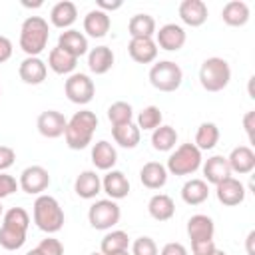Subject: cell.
I'll list each match as a JSON object with an SVG mask.
<instances>
[{
    "instance_id": "cell-21",
    "label": "cell",
    "mask_w": 255,
    "mask_h": 255,
    "mask_svg": "<svg viewBox=\"0 0 255 255\" xmlns=\"http://www.w3.org/2000/svg\"><path fill=\"white\" fill-rule=\"evenodd\" d=\"M74 191L82 199H94L102 191V179L94 169L82 171L74 181Z\"/></svg>"
},
{
    "instance_id": "cell-16",
    "label": "cell",
    "mask_w": 255,
    "mask_h": 255,
    "mask_svg": "<svg viewBox=\"0 0 255 255\" xmlns=\"http://www.w3.org/2000/svg\"><path fill=\"white\" fill-rule=\"evenodd\" d=\"M227 163H229L231 171H235L239 175H247L255 169V151L249 145H237L231 149Z\"/></svg>"
},
{
    "instance_id": "cell-28",
    "label": "cell",
    "mask_w": 255,
    "mask_h": 255,
    "mask_svg": "<svg viewBox=\"0 0 255 255\" xmlns=\"http://www.w3.org/2000/svg\"><path fill=\"white\" fill-rule=\"evenodd\" d=\"M221 18L227 26H245L249 22V6L243 0H231L223 6L221 10Z\"/></svg>"
},
{
    "instance_id": "cell-13",
    "label": "cell",
    "mask_w": 255,
    "mask_h": 255,
    "mask_svg": "<svg viewBox=\"0 0 255 255\" xmlns=\"http://www.w3.org/2000/svg\"><path fill=\"white\" fill-rule=\"evenodd\" d=\"M185 30L179 26V24H163L159 30H155V44L161 48V50H167V52H177L179 48H183L185 44Z\"/></svg>"
},
{
    "instance_id": "cell-42",
    "label": "cell",
    "mask_w": 255,
    "mask_h": 255,
    "mask_svg": "<svg viewBox=\"0 0 255 255\" xmlns=\"http://www.w3.org/2000/svg\"><path fill=\"white\" fill-rule=\"evenodd\" d=\"M14 159H16V151L10 145H0V173L12 167Z\"/></svg>"
},
{
    "instance_id": "cell-1",
    "label": "cell",
    "mask_w": 255,
    "mask_h": 255,
    "mask_svg": "<svg viewBox=\"0 0 255 255\" xmlns=\"http://www.w3.org/2000/svg\"><path fill=\"white\" fill-rule=\"evenodd\" d=\"M30 227V215L24 207H10L2 215L0 227V247L6 251H16L26 243V231Z\"/></svg>"
},
{
    "instance_id": "cell-26",
    "label": "cell",
    "mask_w": 255,
    "mask_h": 255,
    "mask_svg": "<svg viewBox=\"0 0 255 255\" xmlns=\"http://www.w3.org/2000/svg\"><path fill=\"white\" fill-rule=\"evenodd\" d=\"M203 175H205V183H221L223 179L231 177V169H229V163H227V157L223 155H211L205 163H203Z\"/></svg>"
},
{
    "instance_id": "cell-35",
    "label": "cell",
    "mask_w": 255,
    "mask_h": 255,
    "mask_svg": "<svg viewBox=\"0 0 255 255\" xmlns=\"http://www.w3.org/2000/svg\"><path fill=\"white\" fill-rule=\"evenodd\" d=\"M177 143V131L171 126H159L151 133V145L155 151H171Z\"/></svg>"
},
{
    "instance_id": "cell-48",
    "label": "cell",
    "mask_w": 255,
    "mask_h": 255,
    "mask_svg": "<svg viewBox=\"0 0 255 255\" xmlns=\"http://www.w3.org/2000/svg\"><path fill=\"white\" fill-rule=\"evenodd\" d=\"M253 243H255V231H249V235H247V239H245V247H247V253H249V255H255Z\"/></svg>"
},
{
    "instance_id": "cell-34",
    "label": "cell",
    "mask_w": 255,
    "mask_h": 255,
    "mask_svg": "<svg viewBox=\"0 0 255 255\" xmlns=\"http://www.w3.org/2000/svg\"><path fill=\"white\" fill-rule=\"evenodd\" d=\"M217 141H219V128L213 122H203L195 131V143L193 145L199 151H203V149L207 151V149H213L217 145Z\"/></svg>"
},
{
    "instance_id": "cell-30",
    "label": "cell",
    "mask_w": 255,
    "mask_h": 255,
    "mask_svg": "<svg viewBox=\"0 0 255 255\" xmlns=\"http://www.w3.org/2000/svg\"><path fill=\"white\" fill-rule=\"evenodd\" d=\"M76 64H78V58H74L72 54L62 50L60 46L52 48L50 54H48V66L56 74H62V76L64 74H72L76 70Z\"/></svg>"
},
{
    "instance_id": "cell-41",
    "label": "cell",
    "mask_w": 255,
    "mask_h": 255,
    "mask_svg": "<svg viewBox=\"0 0 255 255\" xmlns=\"http://www.w3.org/2000/svg\"><path fill=\"white\" fill-rule=\"evenodd\" d=\"M16 189H18L16 177H12V175H8V173H0V199L12 195Z\"/></svg>"
},
{
    "instance_id": "cell-50",
    "label": "cell",
    "mask_w": 255,
    "mask_h": 255,
    "mask_svg": "<svg viewBox=\"0 0 255 255\" xmlns=\"http://www.w3.org/2000/svg\"><path fill=\"white\" fill-rule=\"evenodd\" d=\"M108 255H131L128 249H124V251H116V253H108Z\"/></svg>"
},
{
    "instance_id": "cell-36",
    "label": "cell",
    "mask_w": 255,
    "mask_h": 255,
    "mask_svg": "<svg viewBox=\"0 0 255 255\" xmlns=\"http://www.w3.org/2000/svg\"><path fill=\"white\" fill-rule=\"evenodd\" d=\"M128 245H129V237H128V233L126 231H120V229H116V231H110V233H106L104 235V239H102V253L104 255H108V253H116V251H124V249H128Z\"/></svg>"
},
{
    "instance_id": "cell-43",
    "label": "cell",
    "mask_w": 255,
    "mask_h": 255,
    "mask_svg": "<svg viewBox=\"0 0 255 255\" xmlns=\"http://www.w3.org/2000/svg\"><path fill=\"white\" fill-rule=\"evenodd\" d=\"M191 249H193V255H213L217 247L213 241H193Z\"/></svg>"
},
{
    "instance_id": "cell-51",
    "label": "cell",
    "mask_w": 255,
    "mask_h": 255,
    "mask_svg": "<svg viewBox=\"0 0 255 255\" xmlns=\"http://www.w3.org/2000/svg\"><path fill=\"white\" fill-rule=\"evenodd\" d=\"M26 255H42V253H40V249H38V247H34V249H30Z\"/></svg>"
},
{
    "instance_id": "cell-24",
    "label": "cell",
    "mask_w": 255,
    "mask_h": 255,
    "mask_svg": "<svg viewBox=\"0 0 255 255\" xmlns=\"http://www.w3.org/2000/svg\"><path fill=\"white\" fill-rule=\"evenodd\" d=\"M58 46H60L62 50H66L68 54H72L74 58H80V56H84V54L88 52V38H86L80 30L70 28V30H64V32L60 34Z\"/></svg>"
},
{
    "instance_id": "cell-33",
    "label": "cell",
    "mask_w": 255,
    "mask_h": 255,
    "mask_svg": "<svg viewBox=\"0 0 255 255\" xmlns=\"http://www.w3.org/2000/svg\"><path fill=\"white\" fill-rule=\"evenodd\" d=\"M128 32L131 38H153L155 34V20L149 14H135L129 18Z\"/></svg>"
},
{
    "instance_id": "cell-37",
    "label": "cell",
    "mask_w": 255,
    "mask_h": 255,
    "mask_svg": "<svg viewBox=\"0 0 255 255\" xmlns=\"http://www.w3.org/2000/svg\"><path fill=\"white\" fill-rule=\"evenodd\" d=\"M161 120H163V114H161V110L157 108V106H147V108H143L139 114H137V128H139V131L143 129H155V128H159L161 126Z\"/></svg>"
},
{
    "instance_id": "cell-5",
    "label": "cell",
    "mask_w": 255,
    "mask_h": 255,
    "mask_svg": "<svg viewBox=\"0 0 255 255\" xmlns=\"http://www.w3.org/2000/svg\"><path fill=\"white\" fill-rule=\"evenodd\" d=\"M231 80V68L223 58H207L199 68V84L207 92H221Z\"/></svg>"
},
{
    "instance_id": "cell-29",
    "label": "cell",
    "mask_w": 255,
    "mask_h": 255,
    "mask_svg": "<svg viewBox=\"0 0 255 255\" xmlns=\"http://www.w3.org/2000/svg\"><path fill=\"white\" fill-rule=\"evenodd\" d=\"M147 211L155 221H167L173 217L175 213V203L169 195L165 193H155L149 201H147Z\"/></svg>"
},
{
    "instance_id": "cell-9",
    "label": "cell",
    "mask_w": 255,
    "mask_h": 255,
    "mask_svg": "<svg viewBox=\"0 0 255 255\" xmlns=\"http://www.w3.org/2000/svg\"><path fill=\"white\" fill-rule=\"evenodd\" d=\"M64 94L66 98L72 102V104H78V106H86L94 100V94H96V86L92 82V78L88 74H82V72H76V74H70L66 84H64Z\"/></svg>"
},
{
    "instance_id": "cell-38",
    "label": "cell",
    "mask_w": 255,
    "mask_h": 255,
    "mask_svg": "<svg viewBox=\"0 0 255 255\" xmlns=\"http://www.w3.org/2000/svg\"><path fill=\"white\" fill-rule=\"evenodd\" d=\"M131 118H133V108L128 102H114L108 108V120L112 122V126L129 124Z\"/></svg>"
},
{
    "instance_id": "cell-31",
    "label": "cell",
    "mask_w": 255,
    "mask_h": 255,
    "mask_svg": "<svg viewBox=\"0 0 255 255\" xmlns=\"http://www.w3.org/2000/svg\"><path fill=\"white\" fill-rule=\"evenodd\" d=\"M209 197V185L203 179H187L181 187V199L187 205H201Z\"/></svg>"
},
{
    "instance_id": "cell-54",
    "label": "cell",
    "mask_w": 255,
    "mask_h": 255,
    "mask_svg": "<svg viewBox=\"0 0 255 255\" xmlns=\"http://www.w3.org/2000/svg\"><path fill=\"white\" fill-rule=\"evenodd\" d=\"M0 217H2V205H0Z\"/></svg>"
},
{
    "instance_id": "cell-4",
    "label": "cell",
    "mask_w": 255,
    "mask_h": 255,
    "mask_svg": "<svg viewBox=\"0 0 255 255\" xmlns=\"http://www.w3.org/2000/svg\"><path fill=\"white\" fill-rule=\"evenodd\" d=\"M34 223L44 233H56L64 227V211L56 197L52 195H38L32 207Z\"/></svg>"
},
{
    "instance_id": "cell-52",
    "label": "cell",
    "mask_w": 255,
    "mask_h": 255,
    "mask_svg": "<svg viewBox=\"0 0 255 255\" xmlns=\"http://www.w3.org/2000/svg\"><path fill=\"white\" fill-rule=\"evenodd\" d=\"M213 255H229V253H225V251H219V249H215V253Z\"/></svg>"
},
{
    "instance_id": "cell-44",
    "label": "cell",
    "mask_w": 255,
    "mask_h": 255,
    "mask_svg": "<svg viewBox=\"0 0 255 255\" xmlns=\"http://www.w3.org/2000/svg\"><path fill=\"white\" fill-rule=\"evenodd\" d=\"M159 255H187V249H185V245L171 241V243H165L163 245V249L159 251Z\"/></svg>"
},
{
    "instance_id": "cell-27",
    "label": "cell",
    "mask_w": 255,
    "mask_h": 255,
    "mask_svg": "<svg viewBox=\"0 0 255 255\" xmlns=\"http://www.w3.org/2000/svg\"><path fill=\"white\" fill-rule=\"evenodd\" d=\"M112 26V20H110V14L102 12V10H90L86 16H84V32L92 38H104L108 34Z\"/></svg>"
},
{
    "instance_id": "cell-18",
    "label": "cell",
    "mask_w": 255,
    "mask_h": 255,
    "mask_svg": "<svg viewBox=\"0 0 255 255\" xmlns=\"http://www.w3.org/2000/svg\"><path fill=\"white\" fill-rule=\"evenodd\" d=\"M128 52L137 64H151L157 58V44L153 38H131L128 44Z\"/></svg>"
},
{
    "instance_id": "cell-32",
    "label": "cell",
    "mask_w": 255,
    "mask_h": 255,
    "mask_svg": "<svg viewBox=\"0 0 255 255\" xmlns=\"http://www.w3.org/2000/svg\"><path fill=\"white\" fill-rule=\"evenodd\" d=\"M112 135H114V141L118 145L126 147V149H133L141 139V131L133 122L122 124V126H114L112 128Z\"/></svg>"
},
{
    "instance_id": "cell-7",
    "label": "cell",
    "mask_w": 255,
    "mask_h": 255,
    "mask_svg": "<svg viewBox=\"0 0 255 255\" xmlns=\"http://www.w3.org/2000/svg\"><path fill=\"white\" fill-rule=\"evenodd\" d=\"M183 82L181 68L171 60H161L149 70V84L159 92H175Z\"/></svg>"
},
{
    "instance_id": "cell-39",
    "label": "cell",
    "mask_w": 255,
    "mask_h": 255,
    "mask_svg": "<svg viewBox=\"0 0 255 255\" xmlns=\"http://www.w3.org/2000/svg\"><path fill=\"white\" fill-rule=\"evenodd\" d=\"M131 255H157V245L151 237H137L131 245Z\"/></svg>"
},
{
    "instance_id": "cell-46",
    "label": "cell",
    "mask_w": 255,
    "mask_h": 255,
    "mask_svg": "<svg viewBox=\"0 0 255 255\" xmlns=\"http://www.w3.org/2000/svg\"><path fill=\"white\" fill-rule=\"evenodd\" d=\"M243 128H245V131H247V137H249V141L253 143V128H255V112H247V114L243 116Z\"/></svg>"
},
{
    "instance_id": "cell-11",
    "label": "cell",
    "mask_w": 255,
    "mask_h": 255,
    "mask_svg": "<svg viewBox=\"0 0 255 255\" xmlns=\"http://www.w3.org/2000/svg\"><path fill=\"white\" fill-rule=\"evenodd\" d=\"M66 126H68V120L58 110H46V112H42L38 116V122H36L38 131L44 137H48V139H56V137L64 135Z\"/></svg>"
},
{
    "instance_id": "cell-22",
    "label": "cell",
    "mask_w": 255,
    "mask_h": 255,
    "mask_svg": "<svg viewBox=\"0 0 255 255\" xmlns=\"http://www.w3.org/2000/svg\"><path fill=\"white\" fill-rule=\"evenodd\" d=\"M92 163L96 165V169H102V171L114 169V165L118 163L116 147L106 139L94 143V147H92Z\"/></svg>"
},
{
    "instance_id": "cell-23",
    "label": "cell",
    "mask_w": 255,
    "mask_h": 255,
    "mask_svg": "<svg viewBox=\"0 0 255 255\" xmlns=\"http://www.w3.org/2000/svg\"><path fill=\"white\" fill-rule=\"evenodd\" d=\"M76 18H78V8H76V4L70 2V0L56 2V4L52 6V10H50V22H52V26L62 28V30H64V28L70 30V26L76 22Z\"/></svg>"
},
{
    "instance_id": "cell-17",
    "label": "cell",
    "mask_w": 255,
    "mask_h": 255,
    "mask_svg": "<svg viewBox=\"0 0 255 255\" xmlns=\"http://www.w3.org/2000/svg\"><path fill=\"white\" fill-rule=\"evenodd\" d=\"M207 4L203 0H183L179 4V18L183 24L197 28L207 20Z\"/></svg>"
},
{
    "instance_id": "cell-47",
    "label": "cell",
    "mask_w": 255,
    "mask_h": 255,
    "mask_svg": "<svg viewBox=\"0 0 255 255\" xmlns=\"http://www.w3.org/2000/svg\"><path fill=\"white\" fill-rule=\"evenodd\" d=\"M96 6H98V10H102V12H114V10H118V8H122V0H114V2H108V0H98L96 2Z\"/></svg>"
},
{
    "instance_id": "cell-49",
    "label": "cell",
    "mask_w": 255,
    "mask_h": 255,
    "mask_svg": "<svg viewBox=\"0 0 255 255\" xmlns=\"http://www.w3.org/2000/svg\"><path fill=\"white\" fill-rule=\"evenodd\" d=\"M22 6H26V8H40L42 2H34V4H30V2H22Z\"/></svg>"
},
{
    "instance_id": "cell-20",
    "label": "cell",
    "mask_w": 255,
    "mask_h": 255,
    "mask_svg": "<svg viewBox=\"0 0 255 255\" xmlns=\"http://www.w3.org/2000/svg\"><path fill=\"white\" fill-rule=\"evenodd\" d=\"M139 181L147 189H161L167 183V169L159 161H147L139 169Z\"/></svg>"
},
{
    "instance_id": "cell-8",
    "label": "cell",
    "mask_w": 255,
    "mask_h": 255,
    "mask_svg": "<svg viewBox=\"0 0 255 255\" xmlns=\"http://www.w3.org/2000/svg\"><path fill=\"white\" fill-rule=\"evenodd\" d=\"M122 217V209L114 199H98L88 209V221L94 229H112Z\"/></svg>"
},
{
    "instance_id": "cell-15",
    "label": "cell",
    "mask_w": 255,
    "mask_h": 255,
    "mask_svg": "<svg viewBox=\"0 0 255 255\" xmlns=\"http://www.w3.org/2000/svg\"><path fill=\"white\" fill-rule=\"evenodd\" d=\"M102 189H104V191L110 195V199H114V201L124 199V197H128V193H129V179L126 177L124 171H120V169H110V171L104 175V179H102Z\"/></svg>"
},
{
    "instance_id": "cell-45",
    "label": "cell",
    "mask_w": 255,
    "mask_h": 255,
    "mask_svg": "<svg viewBox=\"0 0 255 255\" xmlns=\"http://www.w3.org/2000/svg\"><path fill=\"white\" fill-rule=\"evenodd\" d=\"M12 50H14V48H12V42H10L6 36H0V64L10 60Z\"/></svg>"
},
{
    "instance_id": "cell-12",
    "label": "cell",
    "mask_w": 255,
    "mask_h": 255,
    "mask_svg": "<svg viewBox=\"0 0 255 255\" xmlns=\"http://www.w3.org/2000/svg\"><path fill=\"white\" fill-rule=\"evenodd\" d=\"M48 66L40 56H26L18 66V76L28 86H38L46 80Z\"/></svg>"
},
{
    "instance_id": "cell-25",
    "label": "cell",
    "mask_w": 255,
    "mask_h": 255,
    "mask_svg": "<svg viewBox=\"0 0 255 255\" xmlns=\"http://www.w3.org/2000/svg\"><path fill=\"white\" fill-rule=\"evenodd\" d=\"M114 60H116L114 52L108 46H96L88 52V68L96 76H102V74L110 72L112 66H114Z\"/></svg>"
},
{
    "instance_id": "cell-53",
    "label": "cell",
    "mask_w": 255,
    "mask_h": 255,
    "mask_svg": "<svg viewBox=\"0 0 255 255\" xmlns=\"http://www.w3.org/2000/svg\"><path fill=\"white\" fill-rule=\"evenodd\" d=\"M90 255H104V253H96V251H94V253H90Z\"/></svg>"
},
{
    "instance_id": "cell-40",
    "label": "cell",
    "mask_w": 255,
    "mask_h": 255,
    "mask_svg": "<svg viewBox=\"0 0 255 255\" xmlns=\"http://www.w3.org/2000/svg\"><path fill=\"white\" fill-rule=\"evenodd\" d=\"M38 249L42 255H64V245L60 243V239L54 237H46L38 243Z\"/></svg>"
},
{
    "instance_id": "cell-2",
    "label": "cell",
    "mask_w": 255,
    "mask_h": 255,
    "mask_svg": "<svg viewBox=\"0 0 255 255\" xmlns=\"http://www.w3.org/2000/svg\"><path fill=\"white\" fill-rule=\"evenodd\" d=\"M98 128V116L90 110H80L76 112L66 126L64 137L70 149H84L92 143L94 131Z\"/></svg>"
},
{
    "instance_id": "cell-19",
    "label": "cell",
    "mask_w": 255,
    "mask_h": 255,
    "mask_svg": "<svg viewBox=\"0 0 255 255\" xmlns=\"http://www.w3.org/2000/svg\"><path fill=\"white\" fill-rule=\"evenodd\" d=\"M213 233H215V225H213L211 217L197 213L187 219V235H189L191 243L193 241H213Z\"/></svg>"
},
{
    "instance_id": "cell-3",
    "label": "cell",
    "mask_w": 255,
    "mask_h": 255,
    "mask_svg": "<svg viewBox=\"0 0 255 255\" xmlns=\"http://www.w3.org/2000/svg\"><path fill=\"white\" fill-rule=\"evenodd\" d=\"M50 38L48 22L42 16H28L20 28V48L26 56H40Z\"/></svg>"
},
{
    "instance_id": "cell-14",
    "label": "cell",
    "mask_w": 255,
    "mask_h": 255,
    "mask_svg": "<svg viewBox=\"0 0 255 255\" xmlns=\"http://www.w3.org/2000/svg\"><path fill=\"white\" fill-rule=\"evenodd\" d=\"M215 195H217L219 203H223L227 207H233V205L243 203V199H245V185L239 179H235V177H227V179H223L221 183L215 185Z\"/></svg>"
},
{
    "instance_id": "cell-6",
    "label": "cell",
    "mask_w": 255,
    "mask_h": 255,
    "mask_svg": "<svg viewBox=\"0 0 255 255\" xmlns=\"http://www.w3.org/2000/svg\"><path fill=\"white\" fill-rule=\"evenodd\" d=\"M201 151L193 143H181L167 157V173L171 175H191L201 167Z\"/></svg>"
},
{
    "instance_id": "cell-10",
    "label": "cell",
    "mask_w": 255,
    "mask_h": 255,
    "mask_svg": "<svg viewBox=\"0 0 255 255\" xmlns=\"http://www.w3.org/2000/svg\"><path fill=\"white\" fill-rule=\"evenodd\" d=\"M50 185V173L42 165H28L18 179V187H22L24 193L28 195H42Z\"/></svg>"
}]
</instances>
